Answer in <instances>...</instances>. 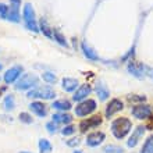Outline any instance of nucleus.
Segmentation results:
<instances>
[{"mask_svg":"<svg viewBox=\"0 0 153 153\" xmlns=\"http://www.w3.org/2000/svg\"><path fill=\"white\" fill-rule=\"evenodd\" d=\"M132 128V123L127 117H120L111 123V132L117 139H123L128 135V132Z\"/></svg>","mask_w":153,"mask_h":153,"instance_id":"obj_1","label":"nucleus"},{"mask_svg":"<svg viewBox=\"0 0 153 153\" xmlns=\"http://www.w3.org/2000/svg\"><path fill=\"white\" fill-rule=\"evenodd\" d=\"M22 17H24L25 27H27L29 31H33V32H38V31H39L36 18H35V10H33V7H32V4H31V3H27L24 6V10H22Z\"/></svg>","mask_w":153,"mask_h":153,"instance_id":"obj_2","label":"nucleus"},{"mask_svg":"<svg viewBox=\"0 0 153 153\" xmlns=\"http://www.w3.org/2000/svg\"><path fill=\"white\" fill-rule=\"evenodd\" d=\"M38 78L35 74H24L22 76H20L17 79V84H16V89L17 91H27V89H31L33 88L35 85H38Z\"/></svg>","mask_w":153,"mask_h":153,"instance_id":"obj_3","label":"nucleus"},{"mask_svg":"<svg viewBox=\"0 0 153 153\" xmlns=\"http://www.w3.org/2000/svg\"><path fill=\"white\" fill-rule=\"evenodd\" d=\"M27 96L31 99H46L48 100V99H53L56 96V92L50 86H40V88L31 89Z\"/></svg>","mask_w":153,"mask_h":153,"instance_id":"obj_4","label":"nucleus"},{"mask_svg":"<svg viewBox=\"0 0 153 153\" xmlns=\"http://www.w3.org/2000/svg\"><path fill=\"white\" fill-rule=\"evenodd\" d=\"M96 102L93 99H86V100H82L79 105H76L75 107V114L78 117H85L88 114L93 113L96 110Z\"/></svg>","mask_w":153,"mask_h":153,"instance_id":"obj_5","label":"nucleus"},{"mask_svg":"<svg viewBox=\"0 0 153 153\" xmlns=\"http://www.w3.org/2000/svg\"><path fill=\"white\" fill-rule=\"evenodd\" d=\"M131 113L138 120H145V118L152 116V107L149 105H138L131 110Z\"/></svg>","mask_w":153,"mask_h":153,"instance_id":"obj_6","label":"nucleus"},{"mask_svg":"<svg viewBox=\"0 0 153 153\" xmlns=\"http://www.w3.org/2000/svg\"><path fill=\"white\" fill-rule=\"evenodd\" d=\"M102 124V117L100 116H93L88 120H84L79 123V129L81 132H86L88 129H92V128H96L99 125Z\"/></svg>","mask_w":153,"mask_h":153,"instance_id":"obj_7","label":"nucleus"},{"mask_svg":"<svg viewBox=\"0 0 153 153\" xmlns=\"http://www.w3.org/2000/svg\"><path fill=\"white\" fill-rule=\"evenodd\" d=\"M128 71L132 74L134 76H137V78L142 79V78H145L146 76V71H149V68H148L146 65H143V64H139V63H134V61H131V63L128 64Z\"/></svg>","mask_w":153,"mask_h":153,"instance_id":"obj_8","label":"nucleus"},{"mask_svg":"<svg viewBox=\"0 0 153 153\" xmlns=\"http://www.w3.org/2000/svg\"><path fill=\"white\" fill-rule=\"evenodd\" d=\"M20 0H10V7H8V16L7 20L13 22H18L20 21Z\"/></svg>","mask_w":153,"mask_h":153,"instance_id":"obj_9","label":"nucleus"},{"mask_svg":"<svg viewBox=\"0 0 153 153\" xmlns=\"http://www.w3.org/2000/svg\"><path fill=\"white\" fill-rule=\"evenodd\" d=\"M21 73H22V67H21V65H14V67H11V68L7 70L6 74H4V76H3L4 82H6V84H13V82H16V81L21 76Z\"/></svg>","mask_w":153,"mask_h":153,"instance_id":"obj_10","label":"nucleus"},{"mask_svg":"<svg viewBox=\"0 0 153 153\" xmlns=\"http://www.w3.org/2000/svg\"><path fill=\"white\" fill-rule=\"evenodd\" d=\"M123 109H124V103H123L120 99H111V100H110V103L107 105V107H106L105 116L107 117V118H110L111 116H114L116 113L121 111Z\"/></svg>","mask_w":153,"mask_h":153,"instance_id":"obj_11","label":"nucleus"},{"mask_svg":"<svg viewBox=\"0 0 153 153\" xmlns=\"http://www.w3.org/2000/svg\"><path fill=\"white\" fill-rule=\"evenodd\" d=\"M105 138H106V135L103 132L95 131V132L89 134L88 137H86V145L91 146V148H96V146H99L102 142L105 141Z\"/></svg>","mask_w":153,"mask_h":153,"instance_id":"obj_12","label":"nucleus"},{"mask_svg":"<svg viewBox=\"0 0 153 153\" xmlns=\"http://www.w3.org/2000/svg\"><path fill=\"white\" fill-rule=\"evenodd\" d=\"M91 92H92L91 85H89V84H84V85H81V86H78V89H76L75 93H74L73 99L75 102H82V100H85L89 95H91Z\"/></svg>","mask_w":153,"mask_h":153,"instance_id":"obj_13","label":"nucleus"},{"mask_svg":"<svg viewBox=\"0 0 153 153\" xmlns=\"http://www.w3.org/2000/svg\"><path fill=\"white\" fill-rule=\"evenodd\" d=\"M146 128L145 127H142V125H139V127H137V128L132 131V135L129 137L128 142H127V146L128 148H135V146L138 145V142H139V139H141L142 137H143V134H145Z\"/></svg>","mask_w":153,"mask_h":153,"instance_id":"obj_14","label":"nucleus"},{"mask_svg":"<svg viewBox=\"0 0 153 153\" xmlns=\"http://www.w3.org/2000/svg\"><path fill=\"white\" fill-rule=\"evenodd\" d=\"M61 86L65 92H74L75 89H78V81L75 78H70V76H65L61 81Z\"/></svg>","mask_w":153,"mask_h":153,"instance_id":"obj_15","label":"nucleus"},{"mask_svg":"<svg viewBox=\"0 0 153 153\" xmlns=\"http://www.w3.org/2000/svg\"><path fill=\"white\" fill-rule=\"evenodd\" d=\"M29 109L32 110L38 117H45L48 114V109H46V106H45L42 102H33V103H31V105H29Z\"/></svg>","mask_w":153,"mask_h":153,"instance_id":"obj_16","label":"nucleus"},{"mask_svg":"<svg viewBox=\"0 0 153 153\" xmlns=\"http://www.w3.org/2000/svg\"><path fill=\"white\" fill-rule=\"evenodd\" d=\"M81 48H82V52H84V54L88 57L89 60H93V61L99 60V56L96 54V52H95V50H93V49L91 48V46H89L86 42H82Z\"/></svg>","mask_w":153,"mask_h":153,"instance_id":"obj_17","label":"nucleus"},{"mask_svg":"<svg viewBox=\"0 0 153 153\" xmlns=\"http://www.w3.org/2000/svg\"><path fill=\"white\" fill-rule=\"evenodd\" d=\"M53 109L56 110H61V111H68L71 109V103L70 100H65V99H61V100H56L53 102Z\"/></svg>","mask_w":153,"mask_h":153,"instance_id":"obj_18","label":"nucleus"},{"mask_svg":"<svg viewBox=\"0 0 153 153\" xmlns=\"http://www.w3.org/2000/svg\"><path fill=\"white\" fill-rule=\"evenodd\" d=\"M53 121H54L56 124H59V123H61V124H70V123L73 121V117L70 116V114H65V113H56L53 116Z\"/></svg>","mask_w":153,"mask_h":153,"instance_id":"obj_19","label":"nucleus"},{"mask_svg":"<svg viewBox=\"0 0 153 153\" xmlns=\"http://www.w3.org/2000/svg\"><path fill=\"white\" fill-rule=\"evenodd\" d=\"M96 93H97V96H99V99H100V100H106V99L110 96L109 89H107V86H106V85H103V84H97Z\"/></svg>","mask_w":153,"mask_h":153,"instance_id":"obj_20","label":"nucleus"},{"mask_svg":"<svg viewBox=\"0 0 153 153\" xmlns=\"http://www.w3.org/2000/svg\"><path fill=\"white\" fill-rule=\"evenodd\" d=\"M3 107L6 111H10V110H14L16 109V99L13 95H7L4 97V102H3Z\"/></svg>","mask_w":153,"mask_h":153,"instance_id":"obj_21","label":"nucleus"},{"mask_svg":"<svg viewBox=\"0 0 153 153\" xmlns=\"http://www.w3.org/2000/svg\"><path fill=\"white\" fill-rule=\"evenodd\" d=\"M52 143L48 141V139H39V150L40 153H50L52 152Z\"/></svg>","mask_w":153,"mask_h":153,"instance_id":"obj_22","label":"nucleus"},{"mask_svg":"<svg viewBox=\"0 0 153 153\" xmlns=\"http://www.w3.org/2000/svg\"><path fill=\"white\" fill-rule=\"evenodd\" d=\"M141 153H153V135H150L142 146Z\"/></svg>","mask_w":153,"mask_h":153,"instance_id":"obj_23","label":"nucleus"},{"mask_svg":"<svg viewBox=\"0 0 153 153\" xmlns=\"http://www.w3.org/2000/svg\"><path fill=\"white\" fill-rule=\"evenodd\" d=\"M103 152L105 153H124V150H123V148H120V146H117V145H107L103 148Z\"/></svg>","mask_w":153,"mask_h":153,"instance_id":"obj_24","label":"nucleus"},{"mask_svg":"<svg viewBox=\"0 0 153 153\" xmlns=\"http://www.w3.org/2000/svg\"><path fill=\"white\" fill-rule=\"evenodd\" d=\"M40 29H42V32L46 35V36H49V38H53V32H52V29L48 27V24H46V21L45 20H42L40 21Z\"/></svg>","mask_w":153,"mask_h":153,"instance_id":"obj_25","label":"nucleus"},{"mask_svg":"<svg viewBox=\"0 0 153 153\" xmlns=\"http://www.w3.org/2000/svg\"><path fill=\"white\" fill-rule=\"evenodd\" d=\"M20 121L21 123H24V124H32V116L28 113H20Z\"/></svg>","mask_w":153,"mask_h":153,"instance_id":"obj_26","label":"nucleus"},{"mask_svg":"<svg viewBox=\"0 0 153 153\" xmlns=\"http://www.w3.org/2000/svg\"><path fill=\"white\" fill-rule=\"evenodd\" d=\"M53 38H54V40H57V42H59L60 45H63V46H67V42H65L64 36H63L60 32L54 31V29H53Z\"/></svg>","mask_w":153,"mask_h":153,"instance_id":"obj_27","label":"nucleus"},{"mask_svg":"<svg viewBox=\"0 0 153 153\" xmlns=\"http://www.w3.org/2000/svg\"><path fill=\"white\" fill-rule=\"evenodd\" d=\"M42 78H43V81H46L48 84H54V82H56V75L52 73H43L42 74Z\"/></svg>","mask_w":153,"mask_h":153,"instance_id":"obj_28","label":"nucleus"},{"mask_svg":"<svg viewBox=\"0 0 153 153\" xmlns=\"http://www.w3.org/2000/svg\"><path fill=\"white\" fill-rule=\"evenodd\" d=\"M75 132V127L74 125H65L64 128L61 129V134L63 135H73Z\"/></svg>","mask_w":153,"mask_h":153,"instance_id":"obj_29","label":"nucleus"},{"mask_svg":"<svg viewBox=\"0 0 153 153\" xmlns=\"http://www.w3.org/2000/svg\"><path fill=\"white\" fill-rule=\"evenodd\" d=\"M7 16H8V7L6 4H0V17L7 20Z\"/></svg>","mask_w":153,"mask_h":153,"instance_id":"obj_30","label":"nucleus"},{"mask_svg":"<svg viewBox=\"0 0 153 153\" xmlns=\"http://www.w3.org/2000/svg\"><path fill=\"white\" fill-rule=\"evenodd\" d=\"M79 138H73V139H68V141H65V143H67V146H70V148H75V146L79 145Z\"/></svg>","mask_w":153,"mask_h":153,"instance_id":"obj_31","label":"nucleus"},{"mask_svg":"<svg viewBox=\"0 0 153 153\" xmlns=\"http://www.w3.org/2000/svg\"><path fill=\"white\" fill-rule=\"evenodd\" d=\"M46 128H48V131L50 134H54L57 131V124L54 123V121H52V123H48V124H46Z\"/></svg>","mask_w":153,"mask_h":153,"instance_id":"obj_32","label":"nucleus"},{"mask_svg":"<svg viewBox=\"0 0 153 153\" xmlns=\"http://www.w3.org/2000/svg\"><path fill=\"white\" fill-rule=\"evenodd\" d=\"M128 99H129L131 102H145V100H146L145 96H137V95H135V96H129Z\"/></svg>","mask_w":153,"mask_h":153,"instance_id":"obj_33","label":"nucleus"},{"mask_svg":"<svg viewBox=\"0 0 153 153\" xmlns=\"http://www.w3.org/2000/svg\"><path fill=\"white\" fill-rule=\"evenodd\" d=\"M74 153H82V152H81V150H75V152H74Z\"/></svg>","mask_w":153,"mask_h":153,"instance_id":"obj_34","label":"nucleus"},{"mask_svg":"<svg viewBox=\"0 0 153 153\" xmlns=\"http://www.w3.org/2000/svg\"><path fill=\"white\" fill-rule=\"evenodd\" d=\"M3 91H4V88H3V89H0V95H1V92H3Z\"/></svg>","mask_w":153,"mask_h":153,"instance_id":"obj_35","label":"nucleus"},{"mask_svg":"<svg viewBox=\"0 0 153 153\" xmlns=\"http://www.w3.org/2000/svg\"><path fill=\"white\" fill-rule=\"evenodd\" d=\"M21 153H31V152H21Z\"/></svg>","mask_w":153,"mask_h":153,"instance_id":"obj_36","label":"nucleus"},{"mask_svg":"<svg viewBox=\"0 0 153 153\" xmlns=\"http://www.w3.org/2000/svg\"><path fill=\"white\" fill-rule=\"evenodd\" d=\"M0 70H1V64H0Z\"/></svg>","mask_w":153,"mask_h":153,"instance_id":"obj_37","label":"nucleus"}]
</instances>
